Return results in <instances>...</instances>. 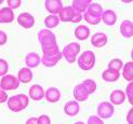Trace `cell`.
I'll use <instances>...</instances> for the list:
<instances>
[{"label": "cell", "mask_w": 133, "mask_h": 124, "mask_svg": "<svg viewBox=\"0 0 133 124\" xmlns=\"http://www.w3.org/2000/svg\"><path fill=\"white\" fill-rule=\"evenodd\" d=\"M29 104V97L25 94H16L9 97L6 100L8 108L12 112H21L22 110L26 109Z\"/></svg>", "instance_id": "obj_1"}, {"label": "cell", "mask_w": 133, "mask_h": 124, "mask_svg": "<svg viewBox=\"0 0 133 124\" xmlns=\"http://www.w3.org/2000/svg\"><path fill=\"white\" fill-rule=\"evenodd\" d=\"M38 41L41 45V50H46L54 48L57 45L56 42V36L54 32H52L49 29H41L38 32Z\"/></svg>", "instance_id": "obj_2"}, {"label": "cell", "mask_w": 133, "mask_h": 124, "mask_svg": "<svg viewBox=\"0 0 133 124\" xmlns=\"http://www.w3.org/2000/svg\"><path fill=\"white\" fill-rule=\"evenodd\" d=\"M77 62H78V66L80 69H82L84 71L91 70L95 66V62H96L94 52H92L90 50L82 52L81 55L77 58Z\"/></svg>", "instance_id": "obj_3"}, {"label": "cell", "mask_w": 133, "mask_h": 124, "mask_svg": "<svg viewBox=\"0 0 133 124\" xmlns=\"http://www.w3.org/2000/svg\"><path fill=\"white\" fill-rule=\"evenodd\" d=\"M58 18L59 21L62 22H70V23H80L81 19L83 18L82 14L80 13H77L74 9L71 8V5H67V6H63V9L61 10V12L58 13Z\"/></svg>", "instance_id": "obj_4"}, {"label": "cell", "mask_w": 133, "mask_h": 124, "mask_svg": "<svg viewBox=\"0 0 133 124\" xmlns=\"http://www.w3.org/2000/svg\"><path fill=\"white\" fill-rule=\"evenodd\" d=\"M80 44L78 42H71L68 43L67 45H65L62 52V55L64 56V58L67 61L69 64H72L77 61L78 58V54L80 53Z\"/></svg>", "instance_id": "obj_5"}, {"label": "cell", "mask_w": 133, "mask_h": 124, "mask_svg": "<svg viewBox=\"0 0 133 124\" xmlns=\"http://www.w3.org/2000/svg\"><path fill=\"white\" fill-rule=\"evenodd\" d=\"M19 84L21 83H19L18 79L13 75H5L0 79V86L5 92H8V91H15L16 89H18Z\"/></svg>", "instance_id": "obj_6"}, {"label": "cell", "mask_w": 133, "mask_h": 124, "mask_svg": "<svg viewBox=\"0 0 133 124\" xmlns=\"http://www.w3.org/2000/svg\"><path fill=\"white\" fill-rule=\"evenodd\" d=\"M97 116L99 119H109L112 116L115 112V109H114V105L110 104L109 101H102L98 104L97 106Z\"/></svg>", "instance_id": "obj_7"}, {"label": "cell", "mask_w": 133, "mask_h": 124, "mask_svg": "<svg viewBox=\"0 0 133 124\" xmlns=\"http://www.w3.org/2000/svg\"><path fill=\"white\" fill-rule=\"evenodd\" d=\"M17 24L25 29L32 28L35 25V17L28 12H23L17 16Z\"/></svg>", "instance_id": "obj_8"}, {"label": "cell", "mask_w": 133, "mask_h": 124, "mask_svg": "<svg viewBox=\"0 0 133 124\" xmlns=\"http://www.w3.org/2000/svg\"><path fill=\"white\" fill-rule=\"evenodd\" d=\"M62 52L59 51L55 54H52V55H42L41 57V64L43 65L44 67H48V68H51V67H54L57 65V63L62 60Z\"/></svg>", "instance_id": "obj_9"}, {"label": "cell", "mask_w": 133, "mask_h": 124, "mask_svg": "<svg viewBox=\"0 0 133 124\" xmlns=\"http://www.w3.org/2000/svg\"><path fill=\"white\" fill-rule=\"evenodd\" d=\"M44 6L50 15H58V13L63 9V3L61 0H46Z\"/></svg>", "instance_id": "obj_10"}, {"label": "cell", "mask_w": 133, "mask_h": 124, "mask_svg": "<svg viewBox=\"0 0 133 124\" xmlns=\"http://www.w3.org/2000/svg\"><path fill=\"white\" fill-rule=\"evenodd\" d=\"M108 42V37L104 32H96L91 37V44L94 48H103Z\"/></svg>", "instance_id": "obj_11"}, {"label": "cell", "mask_w": 133, "mask_h": 124, "mask_svg": "<svg viewBox=\"0 0 133 124\" xmlns=\"http://www.w3.org/2000/svg\"><path fill=\"white\" fill-rule=\"evenodd\" d=\"M74 97H75V100L76 101H85L89 97V92L85 89V86L83 85L82 83L80 84H77L74 89Z\"/></svg>", "instance_id": "obj_12"}, {"label": "cell", "mask_w": 133, "mask_h": 124, "mask_svg": "<svg viewBox=\"0 0 133 124\" xmlns=\"http://www.w3.org/2000/svg\"><path fill=\"white\" fill-rule=\"evenodd\" d=\"M44 92L45 91L43 90V87L39 84H34L29 87V98L32 100L39 101L44 98Z\"/></svg>", "instance_id": "obj_13"}, {"label": "cell", "mask_w": 133, "mask_h": 124, "mask_svg": "<svg viewBox=\"0 0 133 124\" xmlns=\"http://www.w3.org/2000/svg\"><path fill=\"white\" fill-rule=\"evenodd\" d=\"M40 63H41V57L39 56V54L36 53V52H30V53H28L25 56L26 67L29 68V69L38 67Z\"/></svg>", "instance_id": "obj_14"}, {"label": "cell", "mask_w": 133, "mask_h": 124, "mask_svg": "<svg viewBox=\"0 0 133 124\" xmlns=\"http://www.w3.org/2000/svg\"><path fill=\"white\" fill-rule=\"evenodd\" d=\"M125 98H127V96H125L124 91L115 90V91H112L110 96H109V99H110L109 103L112 104L114 106H119V105H121V104H123Z\"/></svg>", "instance_id": "obj_15"}, {"label": "cell", "mask_w": 133, "mask_h": 124, "mask_svg": "<svg viewBox=\"0 0 133 124\" xmlns=\"http://www.w3.org/2000/svg\"><path fill=\"white\" fill-rule=\"evenodd\" d=\"M14 21V12L8 6L0 9V24H10Z\"/></svg>", "instance_id": "obj_16"}, {"label": "cell", "mask_w": 133, "mask_h": 124, "mask_svg": "<svg viewBox=\"0 0 133 124\" xmlns=\"http://www.w3.org/2000/svg\"><path fill=\"white\" fill-rule=\"evenodd\" d=\"M80 111V106L79 103L76 100H69L65 104L64 106V112L65 114H67L68 116H75Z\"/></svg>", "instance_id": "obj_17"}, {"label": "cell", "mask_w": 133, "mask_h": 124, "mask_svg": "<svg viewBox=\"0 0 133 124\" xmlns=\"http://www.w3.org/2000/svg\"><path fill=\"white\" fill-rule=\"evenodd\" d=\"M32 77H34V75H32L31 69H29L27 67L21 68L18 70L17 76H16L19 83H29L32 80Z\"/></svg>", "instance_id": "obj_18"}, {"label": "cell", "mask_w": 133, "mask_h": 124, "mask_svg": "<svg viewBox=\"0 0 133 124\" xmlns=\"http://www.w3.org/2000/svg\"><path fill=\"white\" fill-rule=\"evenodd\" d=\"M120 34L124 38L133 37V22L130 19H124L120 24Z\"/></svg>", "instance_id": "obj_19"}, {"label": "cell", "mask_w": 133, "mask_h": 124, "mask_svg": "<svg viewBox=\"0 0 133 124\" xmlns=\"http://www.w3.org/2000/svg\"><path fill=\"white\" fill-rule=\"evenodd\" d=\"M44 98L49 103H57L61 99V92L57 87H49L44 92Z\"/></svg>", "instance_id": "obj_20"}, {"label": "cell", "mask_w": 133, "mask_h": 124, "mask_svg": "<svg viewBox=\"0 0 133 124\" xmlns=\"http://www.w3.org/2000/svg\"><path fill=\"white\" fill-rule=\"evenodd\" d=\"M92 3L91 0H74L71 4V8L74 9L77 13H85L89 8V5Z\"/></svg>", "instance_id": "obj_21"}, {"label": "cell", "mask_w": 133, "mask_h": 124, "mask_svg": "<svg viewBox=\"0 0 133 124\" xmlns=\"http://www.w3.org/2000/svg\"><path fill=\"white\" fill-rule=\"evenodd\" d=\"M101 19L105 25L112 26L117 22V14H116V12L112 10H106V11H103Z\"/></svg>", "instance_id": "obj_22"}, {"label": "cell", "mask_w": 133, "mask_h": 124, "mask_svg": "<svg viewBox=\"0 0 133 124\" xmlns=\"http://www.w3.org/2000/svg\"><path fill=\"white\" fill-rule=\"evenodd\" d=\"M75 37L80 41H84L90 37V28L87 25H79L75 29Z\"/></svg>", "instance_id": "obj_23"}, {"label": "cell", "mask_w": 133, "mask_h": 124, "mask_svg": "<svg viewBox=\"0 0 133 124\" xmlns=\"http://www.w3.org/2000/svg\"><path fill=\"white\" fill-rule=\"evenodd\" d=\"M102 78L105 82H116L120 78V72L111 69H105L102 74Z\"/></svg>", "instance_id": "obj_24"}, {"label": "cell", "mask_w": 133, "mask_h": 124, "mask_svg": "<svg viewBox=\"0 0 133 124\" xmlns=\"http://www.w3.org/2000/svg\"><path fill=\"white\" fill-rule=\"evenodd\" d=\"M85 13H88L89 15H92L94 17H99V18H101L102 14H103V6L99 3L92 2L89 5V8H88V10H87V12H85Z\"/></svg>", "instance_id": "obj_25"}, {"label": "cell", "mask_w": 133, "mask_h": 124, "mask_svg": "<svg viewBox=\"0 0 133 124\" xmlns=\"http://www.w3.org/2000/svg\"><path fill=\"white\" fill-rule=\"evenodd\" d=\"M122 77L129 82L133 81V62H128L122 67Z\"/></svg>", "instance_id": "obj_26"}, {"label": "cell", "mask_w": 133, "mask_h": 124, "mask_svg": "<svg viewBox=\"0 0 133 124\" xmlns=\"http://www.w3.org/2000/svg\"><path fill=\"white\" fill-rule=\"evenodd\" d=\"M58 24H59V18L57 15H48L44 18V25L46 29H49V30L57 27Z\"/></svg>", "instance_id": "obj_27"}, {"label": "cell", "mask_w": 133, "mask_h": 124, "mask_svg": "<svg viewBox=\"0 0 133 124\" xmlns=\"http://www.w3.org/2000/svg\"><path fill=\"white\" fill-rule=\"evenodd\" d=\"M122 67H123V62L120 58H114V60H111L108 63V69H111V70H116L120 72Z\"/></svg>", "instance_id": "obj_28"}, {"label": "cell", "mask_w": 133, "mask_h": 124, "mask_svg": "<svg viewBox=\"0 0 133 124\" xmlns=\"http://www.w3.org/2000/svg\"><path fill=\"white\" fill-rule=\"evenodd\" d=\"M82 84L85 86V89H87V91L89 92V94L91 95V94H93L96 91V87H97V85H96V82L93 80V79H85L83 82H82Z\"/></svg>", "instance_id": "obj_29"}, {"label": "cell", "mask_w": 133, "mask_h": 124, "mask_svg": "<svg viewBox=\"0 0 133 124\" xmlns=\"http://www.w3.org/2000/svg\"><path fill=\"white\" fill-rule=\"evenodd\" d=\"M9 71V64L3 58H0V77H4L5 75H8Z\"/></svg>", "instance_id": "obj_30"}, {"label": "cell", "mask_w": 133, "mask_h": 124, "mask_svg": "<svg viewBox=\"0 0 133 124\" xmlns=\"http://www.w3.org/2000/svg\"><path fill=\"white\" fill-rule=\"evenodd\" d=\"M82 16L84 18V21L87 23H89V24H91V25H97V24H99V22L102 21L99 17H94L92 15H89L88 13H83Z\"/></svg>", "instance_id": "obj_31"}, {"label": "cell", "mask_w": 133, "mask_h": 124, "mask_svg": "<svg viewBox=\"0 0 133 124\" xmlns=\"http://www.w3.org/2000/svg\"><path fill=\"white\" fill-rule=\"evenodd\" d=\"M125 96H127V98L129 100V103L133 106V81L130 82L127 87H125Z\"/></svg>", "instance_id": "obj_32"}, {"label": "cell", "mask_w": 133, "mask_h": 124, "mask_svg": "<svg viewBox=\"0 0 133 124\" xmlns=\"http://www.w3.org/2000/svg\"><path fill=\"white\" fill-rule=\"evenodd\" d=\"M6 4H8V8H10L11 10H14V9H17L21 6L22 1L21 0H8Z\"/></svg>", "instance_id": "obj_33"}, {"label": "cell", "mask_w": 133, "mask_h": 124, "mask_svg": "<svg viewBox=\"0 0 133 124\" xmlns=\"http://www.w3.org/2000/svg\"><path fill=\"white\" fill-rule=\"evenodd\" d=\"M37 123L38 124H51V119H50L49 115L41 114L40 116L37 118Z\"/></svg>", "instance_id": "obj_34"}, {"label": "cell", "mask_w": 133, "mask_h": 124, "mask_svg": "<svg viewBox=\"0 0 133 124\" xmlns=\"http://www.w3.org/2000/svg\"><path fill=\"white\" fill-rule=\"evenodd\" d=\"M87 124H104V121L102 119H99L97 115H91L89 116Z\"/></svg>", "instance_id": "obj_35"}, {"label": "cell", "mask_w": 133, "mask_h": 124, "mask_svg": "<svg viewBox=\"0 0 133 124\" xmlns=\"http://www.w3.org/2000/svg\"><path fill=\"white\" fill-rule=\"evenodd\" d=\"M8 93L5 92L4 90L1 89V86H0V104L1 103H5L6 100H8Z\"/></svg>", "instance_id": "obj_36"}, {"label": "cell", "mask_w": 133, "mask_h": 124, "mask_svg": "<svg viewBox=\"0 0 133 124\" xmlns=\"http://www.w3.org/2000/svg\"><path fill=\"white\" fill-rule=\"evenodd\" d=\"M8 41V36L3 30H0V45H4Z\"/></svg>", "instance_id": "obj_37"}, {"label": "cell", "mask_w": 133, "mask_h": 124, "mask_svg": "<svg viewBox=\"0 0 133 124\" xmlns=\"http://www.w3.org/2000/svg\"><path fill=\"white\" fill-rule=\"evenodd\" d=\"M127 122H128V124H133V107L127 113Z\"/></svg>", "instance_id": "obj_38"}, {"label": "cell", "mask_w": 133, "mask_h": 124, "mask_svg": "<svg viewBox=\"0 0 133 124\" xmlns=\"http://www.w3.org/2000/svg\"><path fill=\"white\" fill-rule=\"evenodd\" d=\"M25 124H38L37 123V118H35V116H32V118H29L27 119V121H26Z\"/></svg>", "instance_id": "obj_39"}, {"label": "cell", "mask_w": 133, "mask_h": 124, "mask_svg": "<svg viewBox=\"0 0 133 124\" xmlns=\"http://www.w3.org/2000/svg\"><path fill=\"white\" fill-rule=\"evenodd\" d=\"M74 124H85L84 122H81V121H79V122H76V123H74Z\"/></svg>", "instance_id": "obj_40"}, {"label": "cell", "mask_w": 133, "mask_h": 124, "mask_svg": "<svg viewBox=\"0 0 133 124\" xmlns=\"http://www.w3.org/2000/svg\"><path fill=\"white\" fill-rule=\"evenodd\" d=\"M131 58H132V62H133V49L131 50Z\"/></svg>", "instance_id": "obj_41"}, {"label": "cell", "mask_w": 133, "mask_h": 124, "mask_svg": "<svg viewBox=\"0 0 133 124\" xmlns=\"http://www.w3.org/2000/svg\"><path fill=\"white\" fill-rule=\"evenodd\" d=\"M2 2H3V1H2V0H0V4H1V3H2Z\"/></svg>", "instance_id": "obj_42"}]
</instances>
